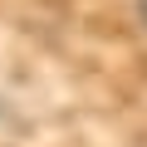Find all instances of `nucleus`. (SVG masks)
Segmentation results:
<instances>
[{"mask_svg":"<svg viewBox=\"0 0 147 147\" xmlns=\"http://www.w3.org/2000/svg\"><path fill=\"white\" fill-rule=\"evenodd\" d=\"M137 10H142V20H147V0H137Z\"/></svg>","mask_w":147,"mask_h":147,"instance_id":"1","label":"nucleus"}]
</instances>
